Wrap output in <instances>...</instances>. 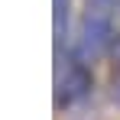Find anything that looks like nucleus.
<instances>
[{
	"mask_svg": "<svg viewBox=\"0 0 120 120\" xmlns=\"http://www.w3.org/2000/svg\"><path fill=\"white\" fill-rule=\"evenodd\" d=\"M107 59H110V68H107V98L120 107V36H117V42H114Z\"/></svg>",
	"mask_w": 120,
	"mask_h": 120,
	"instance_id": "obj_4",
	"label": "nucleus"
},
{
	"mask_svg": "<svg viewBox=\"0 0 120 120\" xmlns=\"http://www.w3.org/2000/svg\"><path fill=\"white\" fill-rule=\"evenodd\" d=\"M117 16L114 10H104V7H91L84 3V13H81L78 26H75V39H71V52L81 55L84 62H101L110 55L114 42L120 36V26H117Z\"/></svg>",
	"mask_w": 120,
	"mask_h": 120,
	"instance_id": "obj_1",
	"label": "nucleus"
},
{
	"mask_svg": "<svg viewBox=\"0 0 120 120\" xmlns=\"http://www.w3.org/2000/svg\"><path fill=\"white\" fill-rule=\"evenodd\" d=\"M84 3H91V7H104V10L120 13V0H84Z\"/></svg>",
	"mask_w": 120,
	"mask_h": 120,
	"instance_id": "obj_5",
	"label": "nucleus"
},
{
	"mask_svg": "<svg viewBox=\"0 0 120 120\" xmlns=\"http://www.w3.org/2000/svg\"><path fill=\"white\" fill-rule=\"evenodd\" d=\"M91 94H94V65L75 55L71 49L65 55H55V91H52L55 110H71Z\"/></svg>",
	"mask_w": 120,
	"mask_h": 120,
	"instance_id": "obj_2",
	"label": "nucleus"
},
{
	"mask_svg": "<svg viewBox=\"0 0 120 120\" xmlns=\"http://www.w3.org/2000/svg\"><path fill=\"white\" fill-rule=\"evenodd\" d=\"M71 0H52V42H55V55H65L71 49Z\"/></svg>",
	"mask_w": 120,
	"mask_h": 120,
	"instance_id": "obj_3",
	"label": "nucleus"
}]
</instances>
